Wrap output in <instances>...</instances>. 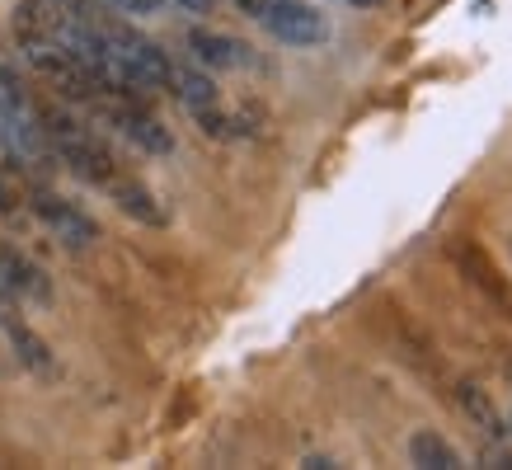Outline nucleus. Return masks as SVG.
<instances>
[{
  "label": "nucleus",
  "mask_w": 512,
  "mask_h": 470,
  "mask_svg": "<svg viewBox=\"0 0 512 470\" xmlns=\"http://www.w3.org/2000/svg\"><path fill=\"white\" fill-rule=\"evenodd\" d=\"M170 90H174V99L193 113V118L221 104V94H217V85H212V76H207V71H193V66H174V71H170Z\"/></svg>",
  "instance_id": "9"
},
{
  "label": "nucleus",
  "mask_w": 512,
  "mask_h": 470,
  "mask_svg": "<svg viewBox=\"0 0 512 470\" xmlns=\"http://www.w3.org/2000/svg\"><path fill=\"white\" fill-rule=\"evenodd\" d=\"M348 5H357V10H381L386 0H348Z\"/></svg>",
  "instance_id": "16"
},
{
  "label": "nucleus",
  "mask_w": 512,
  "mask_h": 470,
  "mask_svg": "<svg viewBox=\"0 0 512 470\" xmlns=\"http://www.w3.org/2000/svg\"><path fill=\"white\" fill-rule=\"evenodd\" d=\"M508 250H512V240H508Z\"/></svg>",
  "instance_id": "18"
},
{
  "label": "nucleus",
  "mask_w": 512,
  "mask_h": 470,
  "mask_svg": "<svg viewBox=\"0 0 512 470\" xmlns=\"http://www.w3.org/2000/svg\"><path fill=\"white\" fill-rule=\"evenodd\" d=\"M174 5H184V10H193V15H202V10H207L212 0H174Z\"/></svg>",
  "instance_id": "15"
},
{
  "label": "nucleus",
  "mask_w": 512,
  "mask_h": 470,
  "mask_svg": "<svg viewBox=\"0 0 512 470\" xmlns=\"http://www.w3.org/2000/svg\"><path fill=\"white\" fill-rule=\"evenodd\" d=\"M29 203H33V217L43 221V226L62 240L66 250H90L94 240H99L94 217H85L76 203H66L62 193H52V188H33Z\"/></svg>",
  "instance_id": "5"
},
{
  "label": "nucleus",
  "mask_w": 512,
  "mask_h": 470,
  "mask_svg": "<svg viewBox=\"0 0 512 470\" xmlns=\"http://www.w3.org/2000/svg\"><path fill=\"white\" fill-rule=\"evenodd\" d=\"M451 254H456V259H466V264H475V273H470V268H466V273H470V278H475V282H480V287H484V292H489V297L498 301V306H508V311H512V292H508V287H503V282H498L494 264H489V259H484V254L475 250V245H470V250H466V245H451Z\"/></svg>",
  "instance_id": "13"
},
{
  "label": "nucleus",
  "mask_w": 512,
  "mask_h": 470,
  "mask_svg": "<svg viewBox=\"0 0 512 470\" xmlns=\"http://www.w3.org/2000/svg\"><path fill=\"white\" fill-rule=\"evenodd\" d=\"M10 344H15V358L24 362L33 376H52V372H57V362H52V348H47L43 339H38V334L24 325V320H15V325H10Z\"/></svg>",
  "instance_id": "11"
},
{
  "label": "nucleus",
  "mask_w": 512,
  "mask_h": 470,
  "mask_svg": "<svg viewBox=\"0 0 512 470\" xmlns=\"http://www.w3.org/2000/svg\"><path fill=\"white\" fill-rule=\"evenodd\" d=\"M508 433H512V419H508Z\"/></svg>",
  "instance_id": "17"
},
{
  "label": "nucleus",
  "mask_w": 512,
  "mask_h": 470,
  "mask_svg": "<svg viewBox=\"0 0 512 470\" xmlns=\"http://www.w3.org/2000/svg\"><path fill=\"white\" fill-rule=\"evenodd\" d=\"M259 24L287 47H320L329 38L325 10H315L311 0H278L259 15Z\"/></svg>",
  "instance_id": "4"
},
{
  "label": "nucleus",
  "mask_w": 512,
  "mask_h": 470,
  "mask_svg": "<svg viewBox=\"0 0 512 470\" xmlns=\"http://www.w3.org/2000/svg\"><path fill=\"white\" fill-rule=\"evenodd\" d=\"M409 461L423 470H461V452H456L442 433H433V428H419V433L409 438Z\"/></svg>",
  "instance_id": "10"
},
{
  "label": "nucleus",
  "mask_w": 512,
  "mask_h": 470,
  "mask_svg": "<svg viewBox=\"0 0 512 470\" xmlns=\"http://www.w3.org/2000/svg\"><path fill=\"white\" fill-rule=\"evenodd\" d=\"M38 113H43V132H47V146H52V156L62 160L71 174H80L85 184L94 188H109L118 174H123V165H118V156L109 151V141L99 137L90 123H80L76 113L66 109H52V104H38Z\"/></svg>",
  "instance_id": "1"
},
{
  "label": "nucleus",
  "mask_w": 512,
  "mask_h": 470,
  "mask_svg": "<svg viewBox=\"0 0 512 470\" xmlns=\"http://www.w3.org/2000/svg\"><path fill=\"white\" fill-rule=\"evenodd\" d=\"M0 151L15 165H47V160H57L52 146H47L43 113L24 94V85L10 76V66H0Z\"/></svg>",
  "instance_id": "2"
},
{
  "label": "nucleus",
  "mask_w": 512,
  "mask_h": 470,
  "mask_svg": "<svg viewBox=\"0 0 512 470\" xmlns=\"http://www.w3.org/2000/svg\"><path fill=\"white\" fill-rule=\"evenodd\" d=\"M0 282H5L19 301H38V306L52 301V282H47V273L33 264V259H24L19 250H10V245H0Z\"/></svg>",
  "instance_id": "7"
},
{
  "label": "nucleus",
  "mask_w": 512,
  "mask_h": 470,
  "mask_svg": "<svg viewBox=\"0 0 512 470\" xmlns=\"http://www.w3.org/2000/svg\"><path fill=\"white\" fill-rule=\"evenodd\" d=\"M188 52L193 62L207 71H240L249 66V47L231 33H212V29H188Z\"/></svg>",
  "instance_id": "6"
},
{
  "label": "nucleus",
  "mask_w": 512,
  "mask_h": 470,
  "mask_svg": "<svg viewBox=\"0 0 512 470\" xmlns=\"http://www.w3.org/2000/svg\"><path fill=\"white\" fill-rule=\"evenodd\" d=\"M19 57L29 62L33 76H43L52 90L62 94L66 104H80V109H90L99 94L109 90V85H99L90 66L71 57L62 43H52V38H19Z\"/></svg>",
  "instance_id": "3"
},
{
  "label": "nucleus",
  "mask_w": 512,
  "mask_h": 470,
  "mask_svg": "<svg viewBox=\"0 0 512 470\" xmlns=\"http://www.w3.org/2000/svg\"><path fill=\"white\" fill-rule=\"evenodd\" d=\"M104 193H109L113 203L123 207L127 217H137L141 226H165V207H160V198H156V193H151L146 184H141V179H132L127 170L118 174V179H113Z\"/></svg>",
  "instance_id": "8"
},
{
  "label": "nucleus",
  "mask_w": 512,
  "mask_h": 470,
  "mask_svg": "<svg viewBox=\"0 0 512 470\" xmlns=\"http://www.w3.org/2000/svg\"><path fill=\"white\" fill-rule=\"evenodd\" d=\"M104 5L123 10V15H156V10H165L170 0H104Z\"/></svg>",
  "instance_id": "14"
},
{
  "label": "nucleus",
  "mask_w": 512,
  "mask_h": 470,
  "mask_svg": "<svg viewBox=\"0 0 512 470\" xmlns=\"http://www.w3.org/2000/svg\"><path fill=\"white\" fill-rule=\"evenodd\" d=\"M461 409L470 414V423H480V433L484 438H508V423L498 419V409H494V400L480 391V386H461Z\"/></svg>",
  "instance_id": "12"
}]
</instances>
